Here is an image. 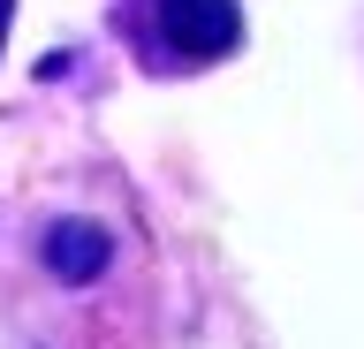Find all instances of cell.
I'll list each match as a JSON object with an SVG mask.
<instances>
[{"label": "cell", "instance_id": "1", "mask_svg": "<svg viewBox=\"0 0 364 349\" xmlns=\"http://www.w3.org/2000/svg\"><path fill=\"white\" fill-rule=\"evenodd\" d=\"M152 31L175 61H220L243 38L235 0H152Z\"/></svg>", "mask_w": 364, "mask_h": 349}, {"label": "cell", "instance_id": "2", "mask_svg": "<svg viewBox=\"0 0 364 349\" xmlns=\"http://www.w3.org/2000/svg\"><path fill=\"white\" fill-rule=\"evenodd\" d=\"M114 258V235L91 228V220H53L46 228V266H53V281H99Z\"/></svg>", "mask_w": 364, "mask_h": 349}, {"label": "cell", "instance_id": "3", "mask_svg": "<svg viewBox=\"0 0 364 349\" xmlns=\"http://www.w3.org/2000/svg\"><path fill=\"white\" fill-rule=\"evenodd\" d=\"M0 38H8V0H0Z\"/></svg>", "mask_w": 364, "mask_h": 349}]
</instances>
